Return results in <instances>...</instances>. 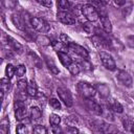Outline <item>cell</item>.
I'll return each instance as SVG.
<instances>
[{
    "label": "cell",
    "instance_id": "7402d4cb",
    "mask_svg": "<svg viewBox=\"0 0 134 134\" xmlns=\"http://www.w3.org/2000/svg\"><path fill=\"white\" fill-rule=\"evenodd\" d=\"M68 70H69V72H70L71 74L76 75V74H79V72H80V65L72 62V63L68 66Z\"/></svg>",
    "mask_w": 134,
    "mask_h": 134
},
{
    "label": "cell",
    "instance_id": "8fae6325",
    "mask_svg": "<svg viewBox=\"0 0 134 134\" xmlns=\"http://www.w3.org/2000/svg\"><path fill=\"white\" fill-rule=\"evenodd\" d=\"M57 54H58V57H59L60 62L62 63V65H63V66H65L66 68H68V66L72 63L71 58H70L67 53H65V52H63V51H58V52H57Z\"/></svg>",
    "mask_w": 134,
    "mask_h": 134
},
{
    "label": "cell",
    "instance_id": "484cf974",
    "mask_svg": "<svg viewBox=\"0 0 134 134\" xmlns=\"http://www.w3.org/2000/svg\"><path fill=\"white\" fill-rule=\"evenodd\" d=\"M1 90H3L4 92L8 91L9 87H10V82H9V79L8 77H3L1 79Z\"/></svg>",
    "mask_w": 134,
    "mask_h": 134
},
{
    "label": "cell",
    "instance_id": "4316f807",
    "mask_svg": "<svg viewBox=\"0 0 134 134\" xmlns=\"http://www.w3.org/2000/svg\"><path fill=\"white\" fill-rule=\"evenodd\" d=\"M46 63H47V66H48V68H49V70H50L52 73H54V74H58V73H59V69H58V67L55 66V64L53 63L52 60L47 59V60H46Z\"/></svg>",
    "mask_w": 134,
    "mask_h": 134
},
{
    "label": "cell",
    "instance_id": "9a60e30c",
    "mask_svg": "<svg viewBox=\"0 0 134 134\" xmlns=\"http://www.w3.org/2000/svg\"><path fill=\"white\" fill-rule=\"evenodd\" d=\"M26 113H27V111H26L25 106L20 107V108H17L16 111H15V117H16L17 120L21 121V120H23L26 117Z\"/></svg>",
    "mask_w": 134,
    "mask_h": 134
},
{
    "label": "cell",
    "instance_id": "f35d334b",
    "mask_svg": "<svg viewBox=\"0 0 134 134\" xmlns=\"http://www.w3.org/2000/svg\"><path fill=\"white\" fill-rule=\"evenodd\" d=\"M23 106H25V104H24L23 100H17V102L15 103V109L20 108V107H23Z\"/></svg>",
    "mask_w": 134,
    "mask_h": 134
},
{
    "label": "cell",
    "instance_id": "44dd1931",
    "mask_svg": "<svg viewBox=\"0 0 134 134\" xmlns=\"http://www.w3.org/2000/svg\"><path fill=\"white\" fill-rule=\"evenodd\" d=\"M124 128L126 131L134 133V121L131 119H125L124 120Z\"/></svg>",
    "mask_w": 134,
    "mask_h": 134
},
{
    "label": "cell",
    "instance_id": "8992f818",
    "mask_svg": "<svg viewBox=\"0 0 134 134\" xmlns=\"http://www.w3.org/2000/svg\"><path fill=\"white\" fill-rule=\"evenodd\" d=\"M99 58H100V61H102L103 65L107 69H109V70H114L115 69L116 64H115V61L113 60L111 54H109L108 52H105V51H100L99 52Z\"/></svg>",
    "mask_w": 134,
    "mask_h": 134
},
{
    "label": "cell",
    "instance_id": "9c48e42d",
    "mask_svg": "<svg viewBox=\"0 0 134 134\" xmlns=\"http://www.w3.org/2000/svg\"><path fill=\"white\" fill-rule=\"evenodd\" d=\"M12 21L13 23L15 24V26L21 30H25V21H24V18L21 17V15L19 14H14L12 16Z\"/></svg>",
    "mask_w": 134,
    "mask_h": 134
},
{
    "label": "cell",
    "instance_id": "cb8c5ba5",
    "mask_svg": "<svg viewBox=\"0 0 134 134\" xmlns=\"http://www.w3.org/2000/svg\"><path fill=\"white\" fill-rule=\"evenodd\" d=\"M2 3L7 9H14L17 6V0H2Z\"/></svg>",
    "mask_w": 134,
    "mask_h": 134
},
{
    "label": "cell",
    "instance_id": "4dcf8cb0",
    "mask_svg": "<svg viewBox=\"0 0 134 134\" xmlns=\"http://www.w3.org/2000/svg\"><path fill=\"white\" fill-rule=\"evenodd\" d=\"M83 28H84V30H85L87 34H93L94 27H93V25L90 23V21L87 22V23H84V24H83Z\"/></svg>",
    "mask_w": 134,
    "mask_h": 134
},
{
    "label": "cell",
    "instance_id": "30bf717a",
    "mask_svg": "<svg viewBox=\"0 0 134 134\" xmlns=\"http://www.w3.org/2000/svg\"><path fill=\"white\" fill-rule=\"evenodd\" d=\"M6 40H7V44L18 53H22L23 52V46L14 38H12L10 36H6Z\"/></svg>",
    "mask_w": 134,
    "mask_h": 134
},
{
    "label": "cell",
    "instance_id": "ba28073f",
    "mask_svg": "<svg viewBox=\"0 0 134 134\" xmlns=\"http://www.w3.org/2000/svg\"><path fill=\"white\" fill-rule=\"evenodd\" d=\"M116 79H117V81H118L120 84H122V85L126 86V87H131V86H132L133 80H132L131 75H130L128 72L124 71V70H119V71L117 72Z\"/></svg>",
    "mask_w": 134,
    "mask_h": 134
},
{
    "label": "cell",
    "instance_id": "8d00e7d4",
    "mask_svg": "<svg viewBox=\"0 0 134 134\" xmlns=\"http://www.w3.org/2000/svg\"><path fill=\"white\" fill-rule=\"evenodd\" d=\"M25 132H26V128H25V126L22 125V124L18 125V127H17V133H19V134H24Z\"/></svg>",
    "mask_w": 134,
    "mask_h": 134
},
{
    "label": "cell",
    "instance_id": "d6986e66",
    "mask_svg": "<svg viewBox=\"0 0 134 134\" xmlns=\"http://www.w3.org/2000/svg\"><path fill=\"white\" fill-rule=\"evenodd\" d=\"M9 130V121L7 118H3L0 125V133L1 134H6Z\"/></svg>",
    "mask_w": 134,
    "mask_h": 134
},
{
    "label": "cell",
    "instance_id": "f1b7e54d",
    "mask_svg": "<svg viewBox=\"0 0 134 134\" xmlns=\"http://www.w3.org/2000/svg\"><path fill=\"white\" fill-rule=\"evenodd\" d=\"M49 105H50L51 108H53L55 110H60L61 109V104H60L59 99H57L54 97H52V98L49 99Z\"/></svg>",
    "mask_w": 134,
    "mask_h": 134
},
{
    "label": "cell",
    "instance_id": "83f0119b",
    "mask_svg": "<svg viewBox=\"0 0 134 134\" xmlns=\"http://www.w3.org/2000/svg\"><path fill=\"white\" fill-rule=\"evenodd\" d=\"M37 42L39 45H42V46H46V45H49L50 44V40L45 37V36H40L37 38Z\"/></svg>",
    "mask_w": 134,
    "mask_h": 134
},
{
    "label": "cell",
    "instance_id": "3957f363",
    "mask_svg": "<svg viewBox=\"0 0 134 134\" xmlns=\"http://www.w3.org/2000/svg\"><path fill=\"white\" fill-rule=\"evenodd\" d=\"M30 25L36 31L41 34H46L50 29L49 24L42 18H32L30 20Z\"/></svg>",
    "mask_w": 134,
    "mask_h": 134
},
{
    "label": "cell",
    "instance_id": "ffe728a7",
    "mask_svg": "<svg viewBox=\"0 0 134 134\" xmlns=\"http://www.w3.org/2000/svg\"><path fill=\"white\" fill-rule=\"evenodd\" d=\"M49 122L52 126V128L53 127H58L59 124L61 122V117L58 114H54V113L53 114H50V116H49Z\"/></svg>",
    "mask_w": 134,
    "mask_h": 134
},
{
    "label": "cell",
    "instance_id": "836d02e7",
    "mask_svg": "<svg viewBox=\"0 0 134 134\" xmlns=\"http://www.w3.org/2000/svg\"><path fill=\"white\" fill-rule=\"evenodd\" d=\"M17 85H18V88H19L20 90H22V91L26 90V88H27V86H28L26 80H19L18 83H17Z\"/></svg>",
    "mask_w": 134,
    "mask_h": 134
},
{
    "label": "cell",
    "instance_id": "5bb4252c",
    "mask_svg": "<svg viewBox=\"0 0 134 134\" xmlns=\"http://www.w3.org/2000/svg\"><path fill=\"white\" fill-rule=\"evenodd\" d=\"M100 23H102V26L105 29V31H107V32L112 31V24L107 16H100Z\"/></svg>",
    "mask_w": 134,
    "mask_h": 134
},
{
    "label": "cell",
    "instance_id": "1f68e13d",
    "mask_svg": "<svg viewBox=\"0 0 134 134\" xmlns=\"http://www.w3.org/2000/svg\"><path fill=\"white\" fill-rule=\"evenodd\" d=\"M34 133H37V134H46L47 133V130L43 126H36L34 128Z\"/></svg>",
    "mask_w": 134,
    "mask_h": 134
},
{
    "label": "cell",
    "instance_id": "7c38bea8",
    "mask_svg": "<svg viewBox=\"0 0 134 134\" xmlns=\"http://www.w3.org/2000/svg\"><path fill=\"white\" fill-rule=\"evenodd\" d=\"M88 107L90 109V111L92 113H94L95 115H102L103 114V108L95 102L93 100H89L88 102Z\"/></svg>",
    "mask_w": 134,
    "mask_h": 134
},
{
    "label": "cell",
    "instance_id": "e0dca14e",
    "mask_svg": "<svg viewBox=\"0 0 134 134\" xmlns=\"http://www.w3.org/2000/svg\"><path fill=\"white\" fill-rule=\"evenodd\" d=\"M26 92L29 96H32V97L38 94V89H37L35 82H30V84H28V86L26 88Z\"/></svg>",
    "mask_w": 134,
    "mask_h": 134
},
{
    "label": "cell",
    "instance_id": "d6a6232c",
    "mask_svg": "<svg viewBox=\"0 0 134 134\" xmlns=\"http://www.w3.org/2000/svg\"><path fill=\"white\" fill-rule=\"evenodd\" d=\"M60 41H61L62 43H64L66 46H67L69 43H71V42H72V40H71L67 35H65V34H62V35L60 36Z\"/></svg>",
    "mask_w": 134,
    "mask_h": 134
},
{
    "label": "cell",
    "instance_id": "f546056e",
    "mask_svg": "<svg viewBox=\"0 0 134 134\" xmlns=\"http://www.w3.org/2000/svg\"><path fill=\"white\" fill-rule=\"evenodd\" d=\"M25 71H26L25 66L24 65H19L16 68V75L19 76V77H21V76H23L25 74Z\"/></svg>",
    "mask_w": 134,
    "mask_h": 134
},
{
    "label": "cell",
    "instance_id": "ab89813d",
    "mask_svg": "<svg viewBox=\"0 0 134 134\" xmlns=\"http://www.w3.org/2000/svg\"><path fill=\"white\" fill-rule=\"evenodd\" d=\"M114 3L116 5H124L126 3V0H114Z\"/></svg>",
    "mask_w": 134,
    "mask_h": 134
},
{
    "label": "cell",
    "instance_id": "d590c367",
    "mask_svg": "<svg viewBox=\"0 0 134 134\" xmlns=\"http://www.w3.org/2000/svg\"><path fill=\"white\" fill-rule=\"evenodd\" d=\"M127 44L129 47L134 48V36H129L127 37Z\"/></svg>",
    "mask_w": 134,
    "mask_h": 134
},
{
    "label": "cell",
    "instance_id": "2e32d148",
    "mask_svg": "<svg viewBox=\"0 0 134 134\" xmlns=\"http://www.w3.org/2000/svg\"><path fill=\"white\" fill-rule=\"evenodd\" d=\"M41 116H42V112L39 107L34 106L30 108V118L32 120H38L41 118Z\"/></svg>",
    "mask_w": 134,
    "mask_h": 134
},
{
    "label": "cell",
    "instance_id": "ac0fdd59",
    "mask_svg": "<svg viewBox=\"0 0 134 134\" xmlns=\"http://www.w3.org/2000/svg\"><path fill=\"white\" fill-rule=\"evenodd\" d=\"M110 109L115 113H121L124 111L122 106L120 105V103H118L117 100H114V99H112V102L110 104Z\"/></svg>",
    "mask_w": 134,
    "mask_h": 134
},
{
    "label": "cell",
    "instance_id": "74e56055",
    "mask_svg": "<svg viewBox=\"0 0 134 134\" xmlns=\"http://www.w3.org/2000/svg\"><path fill=\"white\" fill-rule=\"evenodd\" d=\"M64 131L66 133H77L79 132V130L76 128H72V127H67V128H65Z\"/></svg>",
    "mask_w": 134,
    "mask_h": 134
},
{
    "label": "cell",
    "instance_id": "e575fe53",
    "mask_svg": "<svg viewBox=\"0 0 134 134\" xmlns=\"http://www.w3.org/2000/svg\"><path fill=\"white\" fill-rule=\"evenodd\" d=\"M38 3H40L41 5L43 6H46V7H50L52 5V2L51 0H36Z\"/></svg>",
    "mask_w": 134,
    "mask_h": 134
},
{
    "label": "cell",
    "instance_id": "5b68a950",
    "mask_svg": "<svg viewBox=\"0 0 134 134\" xmlns=\"http://www.w3.org/2000/svg\"><path fill=\"white\" fill-rule=\"evenodd\" d=\"M58 95L60 97V99L64 103V105L66 107H71L72 104H73V100H72V96H71V93L68 89H65V88H58Z\"/></svg>",
    "mask_w": 134,
    "mask_h": 134
},
{
    "label": "cell",
    "instance_id": "4fadbf2b",
    "mask_svg": "<svg viewBox=\"0 0 134 134\" xmlns=\"http://www.w3.org/2000/svg\"><path fill=\"white\" fill-rule=\"evenodd\" d=\"M96 92H98L102 97H108L110 94V89L106 84H98L96 86Z\"/></svg>",
    "mask_w": 134,
    "mask_h": 134
},
{
    "label": "cell",
    "instance_id": "60d3db41",
    "mask_svg": "<svg viewBox=\"0 0 134 134\" xmlns=\"http://www.w3.org/2000/svg\"><path fill=\"white\" fill-rule=\"evenodd\" d=\"M102 3H104V4H107V3H109L110 2V0H99Z\"/></svg>",
    "mask_w": 134,
    "mask_h": 134
},
{
    "label": "cell",
    "instance_id": "603a6c76",
    "mask_svg": "<svg viewBox=\"0 0 134 134\" xmlns=\"http://www.w3.org/2000/svg\"><path fill=\"white\" fill-rule=\"evenodd\" d=\"M58 7L61 10H68L70 7V3L68 0H58Z\"/></svg>",
    "mask_w": 134,
    "mask_h": 134
},
{
    "label": "cell",
    "instance_id": "d4e9b609",
    "mask_svg": "<svg viewBox=\"0 0 134 134\" xmlns=\"http://www.w3.org/2000/svg\"><path fill=\"white\" fill-rule=\"evenodd\" d=\"M15 73H16V69L14 68V66L12 64H7L6 68H5V75H6V77L12 79Z\"/></svg>",
    "mask_w": 134,
    "mask_h": 134
},
{
    "label": "cell",
    "instance_id": "7a4b0ae2",
    "mask_svg": "<svg viewBox=\"0 0 134 134\" xmlns=\"http://www.w3.org/2000/svg\"><path fill=\"white\" fill-rule=\"evenodd\" d=\"M81 10H82V14L84 15V17H85L88 21H90V22L96 21V20L98 19V17H99L97 10L95 9V7H94L93 5H91V4H89V3L82 5Z\"/></svg>",
    "mask_w": 134,
    "mask_h": 134
},
{
    "label": "cell",
    "instance_id": "277c9868",
    "mask_svg": "<svg viewBox=\"0 0 134 134\" xmlns=\"http://www.w3.org/2000/svg\"><path fill=\"white\" fill-rule=\"evenodd\" d=\"M57 18L60 22L67 24V25H73L76 22L75 17L72 14H70L68 10H60L57 15Z\"/></svg>",
    "mask_w": 134,
    "mask_h": 134
},
{
    "label": "cell",
    "instance_id": "6da1fadb",
    "mask_svg": "<svg viewBox=\"0 0 134 134\" xmlns=\"http://www.w3.org/2000/svg\"><path fill=\"white\" fill-rule=\"evenodd\" d=\"M76 90L81 96L87 99L92 98L96 93V88L87 82H80L76 85Z\"/></svg>",
    "mask_w": 134,
    "mask_h": 134
},
{
    "label": "cell",
    "instance_id": "52a82bcc",
    "mask_svg": "<svg viewBox=\"0 0 134 134\" xmlns=\"http://www.w3.org/2000/svg\"><path fill=\"white\" fill-rule=\"evenodd\" d=\"M67 48L70 49V50H71L72 52H74L75 54L82 57L83 59H86V60H87V59L89 58V53H88V51L86 50V48H84L83 46H81V45H79V44H76V43H74V42L69 43V44L67 45Z\"/></svg>",
    "mask_w": 134,
    "mask_h": 134
}]
</instances>
